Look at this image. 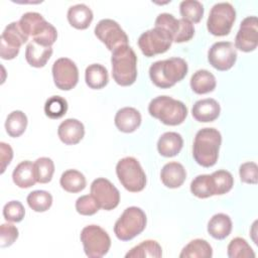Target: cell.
Here are the masks:
<instances>
[{"label":"cell","mask_w":258,"mask_h":258,"mask_svg":"<svg viewBox=\"0 0 258 258\" xmlns=\"http://www.w3.org/2000/svg\"><path fill=\"white\" fill-rule=\"evenodd\" d=\"M222 143V135L215 128H202L195 136L192 156L196 162L204 167L216 164Z\"/></svg>","instance_id":"cell-1"},{"label":"cell","mask_w":258,"mask_h":258,"mask_svg":"<svg viewBox=\"0 0 258 258\" xmlns=\"http://www.w3.org/2000/svg\"><path fill=\"white\" fill-rule=\"evenodd\" d=\"M187 70V63L183 58L170 57L153 62L149 68V77L156 87L168 89L183 80Z\"/></svg>","instance_id":"cell-2"},{"label":"cell","mask_w":258,"mask_h":258,"mask_svg":"<svg viewBox=\"0 0 258 258\" xmlns=\"http://www.w3.org/2000/svg\"><path fill=\"white\" fill-rule=\"evenodd\" d=\"M112 77L114 81L127 87L134 84L137 78V56L128 44L121 45L112 51Z\"/></svg>","instance_id":"cell-3"},{"label":"cell","mask_w":258,"mask_h":258,"mask_svg":"<svg viewBox=\"0 0 258 258\" xmlns=\"http://www.w3.org/2000/svg\"><path fill=\"white\" fill-rule=\"evenodd\" d=\"M149 114L165 125L176 126L181 124L187 116L186 106L169 96H158L148 105Z\"/></svg>","instance_id":"cell-4"},{"label":"cell","mask_w":258,"mask_h":258,"mask_svg":"<svg viewBox=\"0 0 258 258\" xmlns=\"http://www.w3.org/2000/svg\"><path fill=\"white\" fill-rule=\"evenodd\" d=\"M146 215L138 207H129L124 210L114 225V233L121 241H129L143 232L146 227Z\"/></svg>","instance_id":"cell-5"},{"label":"cell","mask_w":258,"mask_h":258,"mask_svg":"<svg viewBox=\"0 0 258 258\" xmlns=\"http://www.w3.org/2000/svg\"><path fill=\"white\" fill-rule=\"evenodd\" d=\"M116 174L121 184L131 192L141 191L146 185V174L134 157L120 159L116 165Z\"/></svg>","instance_id":"cell-6"},{"label":"cell","mask_w":258,"mask_h":258,"mask_svg":"<svg viewBox=\"0 0 258 258\" xmlns=\"http://www.w3.org/2000/svg\"><path fill=\"white\" fill-rule=\"evenodd\" d=\"M235 19L236 11L231 3H216L209 13L207 28L215 36H225L230 33Z\"/></svg>","instance_id":"cell-7"},{"label":"cell","mask_w":258,"mask_h":258,"mask_svg":"<svg viewBox=\"0 0 258 258\" xmlns=\"http://www.w3.org/2000/svg\"><path fill=\"white\" fill-rule=\"evenodd\" d=\"M80 237L84 251L88 257H103L108 253L111 247V239L108 233L97 225L86 226L82 230Z\"/></svg>","instance_id":"cell-8"},{"label":"cell","mask_w":258,"mask_h":258,"mask_svg":"<svg viewBox=\"0 0 258 258\" xmlns=\"http://www.w3.org/2000/svg\"><path fill=\"white\" fill-rule=\"evenodd\" d=\"M172 41V36L168 31L154 26L139 36L138 46L145 56L151 57L167 51Z\"/></svg>","instance_id":"cell-9"},{"label":"cell","mask_w":258,"mask_h":258,"mask_svg":"<svg viewBox=\"0 0 258 258\" xmlns=\"http://www.w3.org/2000/svg\"><path fill=\"white\" fill-rule=\"evenodd\" d=\"M26 35L21 29L19 22L14 21L8 24L3 30L0 37V56L3 59H13L17 56L20 46L28 40Z\"/></svg>","instance_id":"cell-10"},{"label":"cell","mask_w":258,"mask_h":258,"mask_svg":"<svg viewBox=\"0 0 258 258\" xmlns=\"http://www.w3.org/2000/svg\"><path fill=\"white\" fill-rule=\"evenodd\" d=\"M155 26L168 31L174 42H185L192 38L195 34L194 24L184 19H176L172 14L160 13L155 19Z\"/></svg>","instance_id":"cell-11"},{"label":"cell","mask_w":258,"mask_h":258,"mask_svg":"<svg viewBox=\"0 0 258 258\" xmlns=\"http://www.w3.org/2000/svg\"><path fill=\"white\" fill-rule=\"evenodd\" d=\"M95 35L111 51L121 45L128 44V36L121 26L113 19H102L95 26Z\"/></svg>","instance_id":"cell-12"},{"label":"cell","mask_w":258,"mask_h":258,"mask_svg":"<svg viewBox=\"0 0 258 258\" xmlns=\"http://www.w3.org/2000/svg\"><path fill=\"white\" fill-rule=\"evenodd\" d=\"M91 195L94 197L99 207L105 211L115 209L120 202L118 188L107 178H96L91 184Z\"/></svg>","instance_id":"cell-13"},{"label":"cell","mask_w":258,"mask_h":258,"mask_svg":"<svg viewBox=\"0 0 258 258\" xmlns=\"http://www.w3.org/2000/svg\"><path fill=\"white\" fill-rule=\"evenodd\" d=\"M52 77L56 88L70 91L78 84L79 70L72 59L60 57L52 64Z\"/></svg>","instance_id":"cell-14"},{"label":"cell","mask_w":258,"mask_h":258,"mask_svg":"<svg viewBox=\"0 0 258 258\" xmlns=\"http://www.w3.org/2000/svg\"><path fill=\"white\" fill-rule=\"evenodd\" d=\"M236 59L237 49L230 41L215 42L208 51L210 64L221 72L230 70L235 64Z\"/></svg>","instance_id":"cell-15"},{"label":"cell","mask_w":258,"mask_h":258,"mask_svg":"<svg viewBox=\"0 0 258 258\" xmlns=\"http://www.w3.org/2000/svg\"><path fill=\"white\" fill-rule=\"evenodd\" d=\"M258 44V20L256 16L243 19L235 37V47L244 52L256 49Z\"/></svg>","instance_id":"cell-16"},{"label":"cell","mask_w":258,"mask_h":258,"mask_svg":"<svg viewBox=\"0 0 258 258\" xmlns=\"http://www.w3.org/2000/svg\"><path fill=\"white\" fill-rule=\"evenodd\" d=\"M57 135L61 142L67 145L78 144L85 135L83 123L77 119L69 118L62 121L57 128Z\"/></svg>","instance_id":"cell-17"},{"label":"cell","mask_w":258,"mask_h":258,"mask_svg":"<svg viewBox=\"0 0 258 258\" xmlns=\"http://www.w3.org/2000/svg\"><path fill=\"white\" fill-rule=\"evenodd\" d=\"M221 112L220 104L212 98L202 99L197 101L191 109L192 117L203 123L207 122H213L215 121L219 116Z\"/></svg>","instance_id":"cell-18"},{"label":"cell","mask_w":258,"mask_h":258,"mask_svg":"<svg viewBox=\"0 0 258 258\" xmlns=\"http://www.w3.org/2000/svg\"><path fill=\"white\" fill-rule=\"evenodd\" d=\"M114 122L121 132L132 133L141 124V114L135 108L124 107L117 111Z\"/></svg>","instance_id":"cell-19"},{"label":"cell","mask_w":258,"mask_h":258,"mask_svg":"<svg viewBox=\"0 0 258 258\" xmlns=\"http://www.w3.org/2000/svg\"><path fill=\"white\" fill-rule=\"evenodd\" d=\"M162 183L169 188L179 187L186 178V171L182 164L172 161L163 165L160 171Z\"/></svg>","instance_id":"cell-20"},{"label":"cell","mask_w":258,"mask_h":258,"mask_svg":"<svg viewBox=\"0 0 258 258\" xmlns=\"http://www.w3.org/2000/svg\"><path fill=\"white\" fill-rule=\"evenodd\" d=\"M18 22L23 32L28 36H32V38L43 32L49 25V22L37 12L24 13Z\"/></svg>","instance_id":"cell-21"},{"label":"cell","mask_w":258,"mask_h":258,"mask_svg":"<svg viewBox=\"0 0 258 258\" xmlns=\"http://www.w3.org/2000/svg\"><path fill=\"white\" fill-rule=\"evenodd\" d=\"M183 145V139L177 132H165L157 141V150L164 157L177 155Z\"/></svg>","instance_id":"cell-22"},{"label":"cell","mask_w":258,"mask_h":258,"mask_svg":"<svg viewBox=\"0 0 258 258\" xmlns=\"http://www.w3.org/2000/svg\"><path fill=\"white\" fill-rule=\"evenodd\" d=\"M52 54L51 46L41 45L31 40L25 49V59L33 68H42Z\"/></svg>","instance_id":"cell-23"},{"label":"cell","mask_w":258,"mask_h":258,"mask_svg":"<svg viewBox=\"0 0 258 258\" xmlns=\"http://www.w3.org/2000/svg\"><path fill=\"white\" fill-rule=\"evenodd\" d=\"M13 182L21 188H27L37 182L34 163L29 160L21 161L16 165L12 172Z\"/></svg>","instance_id":"cell-24"},{"label":"cell","mask_w":258,"mask_h":258,"mask_svg":"<svg viewBox=\"0 0 258 258\" xmlns=\"http://www.w3.org/2000/svg\"><path fill=\"white\" fill-rule=\"evenodd\" d=\"M93 11L86 4L73 5L68 10V20L77 29H86L93 20Z\"/></svg>","instance_id":"cell-25"},{"label":"cell","mask_w":258,"mask_h":258,"mask_svg":"<svg viewBox=\"0 0 258 258\" xmlns=\"http://www.w3.org/2000/svg\"><path fill=\"white\" fill-rule=\"evenodd\" d=\"M232 231L231 218L223 213L214 215L208 223V233L217 240H223Z\"/></svg>","instance_id":"cell-26"},{"label":"cell","mask_w":258,"mask_h":258,"mask_svg":"<svg viewBox=\"0 0 258 258\" xmlns=\"http://www.w3.org/2000/svg\"><path fill=\"white\" fill-rule=\"evenodd\" d=\"M217 82L215 76L207 70L197 71L190 78V88L199 95L213 92L216 88Z\"/></svg>","instance_id":"cell-27"},{"label":"cell","mask_w":258,"mask_h":258,"mask_svg":"<svg viewBox=\"0 0 258 258\" xmlns=\"http://www.w3.org/2000/svg\"><path fill=\"white\" fill-rule=\"evenodd\" d=\"M85 80L89 88L100 90L109 82L107 69L100 63H92L85 71Z\"/></svg>","instance_id":"cell-28"},{"label":"cell","mask_w":258,"mask_h":258,"mask_svg":"<svg viewBox=\"0 0 258 258\" xmlns=\"http://www.w3.org/2000/svg\"><path fill=\"white\" fill-rule=\"evenodd\" d=\"M213 256L212 246L203 239L191 240L181 250L180 258H211Z\"/></svg>","instance_id":"cell-29"},{"label":"cell","mask_w":258,"mask_h":258,"mask_svg":"<svg viewBox=\"0 0 258 258\" xmlns=\"http://www.w3.org/2000/svg\"><path fill=\"white\" fill-rule=\"evenodd\" d=\"M59 183L68 192H80L86 187L87 181L85 175L76 169H68L62 172Z\"/></svg>","instance_id":"cell-30"},{"label":"cell","mask_w":258,"mask_h":258,"mask_svg":"<svg viewBox=\"0 0 258 258\" xmlns=\"http://www.w3.org/2000/svg\"><path fill=\"white\" fill-rule=\"evenodd\" d=\"M162 256L161 246L154 240H146L137 246L133 247L125 255L126 258H144L154 257L159 258Z\"/></svg>","instance_id":"cell-31"},{"label":"cell","mask_w":258,"mask_h":258,"mask_svg":"<svg viewBox=\"0 0 258 258\" xmlns=\"http://www.w3.org/2000/svg\"><path fill=\"white\" fill-rule=\"evenodd\" d=\"M27 126V117L26 115L19 110L11 112L5 121V129L9 136L19 137L22 135Z\"/></svg>","instance_id":"cell-32"},{"label":"cell","mask_w":258,"mask_h":258,"mask_svg":"<svg viewBox=\"0 0 258 258\" xmlns=\"http://www.w3.org/2000/svg\"><path fill=\"white\" fill-rule=\"evenodd\" d=\"M211 175L212 180V186L214 196L215 195H224L230 191L234 185V178L231 172L220 169L217 171H214Z\"/></svg>","instance_id":"cell-33"},{"label":"cell","mask_w":258,"mask_h":258,"mask_svg":"<svg viewBox=\"0 0 258 258\" xmlns=\"http://www.w3.org/2000/svg\"><path fill=\"white\" fill-rule=\"evenodd\" d=\"M27 204L34 212L42 213L47 211L52 204V197L46 190H33L27 196Z\"/></svg>","instance_id":"cell-34"},{"label":"cell","mask_w":258,"mask_h":258,"mask_svg":"<svg viewBox=\"0 0 258 258\" xmlns=\"http://www.w3.org/2000/svg\"><path fill=\"white\" fill-rule=\"evenodd\" d=\"M179 12L182 18L198 23L204 15V6L198 0H184L179 4Z\"/></svg>","instance_id":"cell-35"},{"label":"cell","mask_w":258,"mask_h":258,"mask_svg":"<svg viewBox=\"0 0 258 258\" xmlns=\"http://www.w3.org/2000/svg\"><path fill=\"white\" fill-rule=\"evenodd\" d=\"M190 191L199 199H207L214 196L210 174H200L190 182Z\"/></svg>","instance_id":"cell-36"},{"label":"cell","mask_w":258,"mask_h":258,"mask_svg":"<svg viewBox=\"0 0 258 258\" xmlns=\"http://www.w3.org/2000/svg\"><path fill=\"white\" fill-rule=\"evenodd\" d=\"M68 111V102L60 96H51L44 104V113L50 119H59Z\"/></svg>","instance_id":"cell-37"},{"label":"cell","mask_w":258,"mask_h":258,"mask_svg":"<svg viewBox=\"0 0 258 258\" xmlns=\"http://www.w3.org/2000/svg\"><path fill=\"white\" fill-rule=\"evenodd\" d=\"M228 256L230 258H249L255 257V253L253 249L250 247L248 242L241 238L236 237L231 240L227 249Z\"/></svg>","instance_id":"cell-38"},{"label":"cell","mask_w":258,"mask_h":258,"mask_svg":"<svg viewBox=\"0 0 258 258\" xmlns=\"http://www.w3.org/2000/svg\"><path fill=\"white\" fill-rule=\"evenodd\" d=\"M36 180L39 183H47L51 180L54 172V163L48 157L37 158L34 162Z\"/></svg>","instance_id":"cell-39"},{"label":"cell","mask_w":258,"mask_h":258,"mask_svg":"<svg viewBox=\"0 0 258 258\" xmlns=\"http://www.w3.org/2000/svg\"><path fill=\"white\" fill-rule=\"evenodd\" d=\"M25 215V209L23 205L18 201L8 202L3 208L4 219L8 222L18 223L21 222Z\"/></svg>","instance_id":"cell-40"},{"label":"cell","mask_w":258,"mask_h":258,"mask_svg":"<svg viewBox=\"0 0 258 258\" xmlns=\"http://www.w3.org/2000/svg\"><path fill=\"white\" fill-rule=\"evenodd\" d=\"M100 207L92 195H85L76 201V210L83 216H92L99 211Z\"/></svg>","instance_id":"cell-41"},{"label":"cell","mask_w":258,"mask_h":258,"mask_svg":"<svg viewBox=\"0 0 258 258\" xmlns=\"http://www.w3.org/2000/svg\"><path fill=\"white\" fill-rule=\"evenodd\" d=\"M239 175L243 182L256 184L258 181V166L253 161H248L240 165Z\"/></svg>","instance_id":"cell-42"},{"label":"cell","mask_w":258,"mask_h":258,"mask_svg":"<svg viewBox=\"0 0 258 258\" xmlns=\"http://www.w3.org/2000/svg\"><path fill=\"white\" fill-rule=\"evenodd\" d=\"M18 238V229L12 224H2L0 227V246H11Z\"/></svg>","instance_id":"cell-43"},{"label":"cell","mask_w":258,"mask_h":258,"mask_svg":"<svg viewBox=\"0 0 258 258\" xmlns=\"http://www.w3.org/2000/svg\"><path fill=\"white\" fill-rule=\"evenodd\" d=\"M0 160H1V173L6 169V166L11 162L13 158V150L11 146L5 142L0 143Z\"/></svg>","instance_id":"cell-44"}]
</instances>
